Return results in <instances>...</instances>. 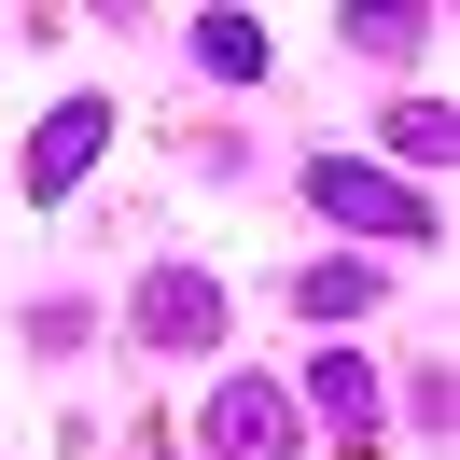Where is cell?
<instances>
[{
  "label": "cell",
  "mask_w": 460,
  "mask_h": 460,
  "mask_svg": "<svg viewBox=\"0 0 460 460\" xmlns=\"http://www.w3.org/2000/svg\"><path fill=\"white\" fill-rule=\"evenodd\" d=\"M307 209L349 237H376V252H447V224H432L419 181H391L376 154H307Z\"/></svg>",
  "instance_id": "obj_1"
},
{
  "label": "cell",
  "mask_w": 460,
  "mask_h": 460,
  "mask_svg": "<svg viewBox=\"0 0 460 460\" xmlns=\"http://www.w3.org/2000/svg\"><path fill=\"white\" fill-rule=\"evenodd\" d=\"M224 321H237V293L209 279V265H140V293H126V335L168 349V363H209Z\"/></svg>",
  "instance_id": "obj_2"
},
{
  "label": "cell",
  "mask_w": 460,
  "mask_h": 460,
  "mask_svg": "<svg viewBox=\"0 0 460 460\" xmlns=\"http://www.w3.org/2000/svg\"><path fill=\"white\" fill-rule=\"evenodd\" d=\"M209 460H307V419H293L279 376H209Z\"/></svg>",
  "instance_id": "obj_3"
},
{
  "label": "cell",
  "mask_w": 460,
  "mask_h": 460,
  "mask_svg": "<svg viewBox=\"0 0 460 460\" xmlns=\"http://www.w3.org/2000/svg\"><path fill=\"white\" fill-rule=\"evenodd\" d=\"M98 154H112V98H57V112L29 126V168H14V181H29V209L84 196V168H98Z\"/></svg>",
  "instance_id": "obj_4"
},
{
  "label": "cell",
  "mask_w": 460,
  "mask_h": 460,
  "mask_svg": "<svg viewBox=\"0 0 460 460\" xmlns=\"http://www.w3.org/2000/svg\"><path fill=\"white\" fill-rule=\"evenodd\" d=\"M293 419H321L349 460H363V447H376V376L349 363V349H321V363H307V391H293Z\"/></svg>",
  "instance_id": "obj_5"
},
{
  "label": "cell",
  "mask_w": 460,
  "mask_h": 460,
  "mask_svg": "<svg viewBox=\"0 0 460 460\" xmlns=\"http://www.w3.org/2000/svg\"><path fill=\"white\" fill-rule=\"evenodd\" d=\"M279 293H293V321H363V307H376V293H391V279H376L363 252H321V265H293Z\"/></svg>",
  "instance_id": "obj_6"
},
{
  "label": "cell",
  "mask_w": 460,
  "mask_h": 460,
  "mask_svg": "<svg viewBox=\"0 0 460 460\" xmlns=\"http://www.w3.org/2000/svg\"><path fill=\"white\" fill-rule=\"evenodd\" d=\"M376 140H391V168H419V196H432V168L460 154V112H447V98H391V126H376Z\"/></svg>",
  "instance_id": "obj_7"
},
{
  "label": "cell",
  "mask_w": 460,
  "mask_h": 460,
  "mask_svg": "<svg viewBox=\"0 0 460 460\" xmlns=\"http://www.w3.org/2000/svg\"><path fill=\"white\" fill-rule=\"evenodd\" d=\"M181 42H196V70H209V84H265V14H196Z\"/></svg>",
  "instance_id": "obj_8"
},
{
  "label": "cell",
  "mask_w": 460,
  "mask_h": 460,
  "mask_svg": "<svg viewBox=\"0 0 460 460\" xmlns=\"http://www.w3.org/2000/svg\"><path fill=\"white\" fill-rule=\"evenodd\" d=\"M335 29H349V42H363V57H419V42H432V29H447V14H419V0H349Z\"/></svg>",
  "instance_id": "obj_9"
},
{
  "label": "cell",
  "mask_w": 460,
  "mask_h": 460,
  "mask_svg": "<svg viewBox=\"0 0 460 460\" xmlns=\"http://www.w3.org/2000/svg\"><path fill=\"white\" fill-rule=\"evenodd\" d=\"M404 432H432V447L460 432V376H447V363H419V376H404Z\"/></svg>",
  "instance_id": "obj_10"
},
{
  "label": "cell",
  "mask_w": 460,
  "mask_h": 460,
  "mask_svg": "<svg viewBox=\"0 0 460 460\" xmlns=\"http://www.w3.org/2000/svg\"><path fill=\"white\" fill-rule=\"evenodd\" d=\"M98 335V307H70V293H57V307H29V349H84Z\"/></svg>",
  "instance_id": "obj_11"
}]
</instances>
